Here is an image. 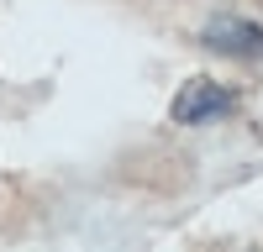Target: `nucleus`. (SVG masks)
I'll use <instances>...</instances> for the list:
<instances>
[{
  "instance_id": "nucleus-1",
  "label": "nucleus",
  "mask_w": 263,
  "mask_h": 252,
  "mask_svg": "<svg viewBox=\"0 0 263 252\" xmlns=\"http://www.w3.org/2000/svg\"><path fill=\"white\" fill-rule=\"evenodd\" d=\"M237 105V95L227 90V84H216V79H190L179 95H174V105H168V116L179 121V126H200V121H216V116H227Z\"/></svg>"
},
{
  "instance_id": "nucleus-2",
  "label": "nucleus",
  "mask_w": 263,
  "mask_h": 252,
  "mask_svg": "<svg viewBox=\"0 0 263 252\" xmlns=\"http://www.w3.org/2000/svg\"><path fill=\"white\" fill-rule=\"evenodd\" d=\"M200 42L211 53H227V58H242V63H263V27H253L242 16H211Z\"/></svg>"
}]
</instances>
